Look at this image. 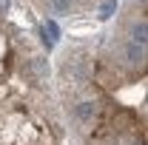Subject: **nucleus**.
Returning <instances> with one entry per match:
<instances>
[{"instance_id": "obj_1", "label": "nucleus", "mask_w": 148, "mask_h": 145, "mask_svg": "<svg viewBox=\"0 0 148 145\" xmlns=\"http://www.w3.org/2000/svg\"><path fill=\"white\" fill-rule=\"evenodd\" d=\"M71 117H74V122L83 128H91L94 122H97V117H100V103H94V100H83V103H77L71 108Z\"/></svg>"}, {"instance_id": "obj_5", "label": "nucleus", "mask_w": 148, "mask_h": 145, "mask_svg": "<svg viewBox=\"0 0 148 145\" xmlns=\"http://www.w3.org/2000/svg\"><path fill=\"white\" fill-rule=\"evenodd\" d=\"M71 3L74 0H49V12L57 14V17H66V14L71 12Z\"/></svg>"}, {"instance_id": "obj_8", "label": "nucleus", "mask_w": 148, "mask_h": 145, "mask_svg": "<svg viewBox=\"0 0 148 145\" xmlns=\"http://www.w3.org/2000/svg\"><path fill=\"white\" fill-rule=\"evenodd\" d=\"M9 6H12V0H0V14H6V12H9Z\"/></svg>"}, {"instance_id": "obj_3", "label": "nucleus", "mask_w": 148, "mask_h": 145, "mask_svg": "<svg viewBox=\"0 0 148 145\" xmlns=\"http://www.w3.org/2000/svg\"><path fill=\"white\" fill-rule=\"evenodd\" d=\"M26 74H29L34 83H46V80H49V60H43V57L26 60Z\"/></svg>"}, {"instance_id": "obj_9", "label": "nucleus", "mask_w": 148, "mask_h": 145, "mask_svg": "<svg viewBox=\"0 0 148 145\" xmlns=\"http://www.w3.org/2000/svg\"><path fill=\"white\" fill-rule=\"evenodd\" d=\"M137 3H145V6H148V0H137Z\"/></svg>"}, {"instance_id": "obj_6", "label": "nucleus", "mask_w": 148, "mask_h": 145, "mask_svg": "<svg viewBox=\"0 0 148 145\" xmlns=\"http://www.w3.org/2000/svg\"><path fill=\"white\" fill-rule=\"evenodd\" d=\"M114 12H117V3H114V0H108V3H103V9H100V17L106 20V17H111Z\"/></svg>"}, {"instance_id": "obj_4", "label": "nucleus", "mask_w": 148, "mask_h": 145, "mask_svg": "<svg viewBox=\"0 0 148 145\" xmlns=\"http://www.w3.org/2000/svg\"><path fill=\"white\" fill-rule=\"evenodd\" d=\"M128 37L140 46H148V20H134L128 29Z\"/></svg>"}, {"instance_id": "obj_7", "label": "nucleus", "mask_w": 148, "mask_h": 145, "mask_svg": "<svg viewBox=\"0 0 148 145\" xmlns=\"http://www.w3.org/2000/svg\"><path fill=\"white\" fill-rule=\"evenodd\" d=\"M46 31H49V37H51V40H54V37H60V29H57L54 20H49V23H46Z\"/></svg>"}, {"instance_id": "obj_2", "label": "nucleus", "mask_w": 148, "mask_h": 145, "mask_svg": "<svg viewBox=\"0 0 148 145\" xmlns=\"http://www.w3.org/2000/svg\"><path fill=\"white\" fill-rule=\"evenodd\" d=\"M120 57H123V63H125L128 68H140L148 60L145 46H140V43H134V40H123V43H120Z\"/></svg>"}]
</instances>
